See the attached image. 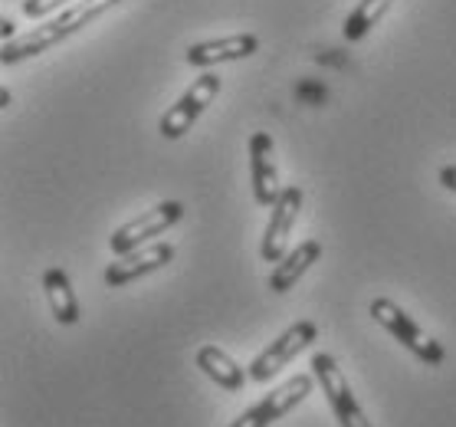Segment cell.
Here are the masks:
<instances>
[{"label":"cell","mask_w":456,"mask_h":427,"mask_svg":"<svg viewBox=\"0 0 456 427\" xmlns=\"http://www.w3.org/2000/svg\"><path fill=\"white\" fill-rule=\"evenodd\" d=\"M115 4H118V0H79V4H73L69 11H62L56 21L43 23V27L23 33V37H11V40L0 46V63L13 66V63H23V60L37 56V53L50 50V46H56L60 40L79 33L86 23H93L95 17H102V13L109 11V7H115Z\"/></svg>","instance_id":"obj_1"},{"label":"cell","mask_w":456,"mask_h":427,"mask_svg":"<svg viewBox=\"0 0 456 427\" xmlns=\"http://www.w3.org/2000/svg\"><path fill=\"white\" fill-rule=\"evenodd\" d=\"M371 319L378 325H384L387 333L395 335L397 342H404V349H411V352H414L424 365H444V358H446L444 345L436 342L434 335H427L395 300H384V296L381 300H374L371 302Z\"/></svg>","instance_id":"obj_2"},{"label":"cell","mask_w":456,"mask_h":427,"mask_svg":"<svg viewBox=\"0 0 456 427\" xmlns=\"http://www.w3.org/2000/svg\"><path fill=\"white\" fill-rule=\"evenodd\" d=\"M312 375H315V382H319L325 398H329V405H332L338 424L342 427H371V421L364 417L358 398L352 395V388H348L342 368H338V362H335L332 355H325V352L312 355Z\"/></svg>","instance_id":"obj_3"},{"label":"cell","mask_w":456,"mask_h":427,"mask_svg":"<svg viewBox=\"0 0 456 427\" xmlns=\"http://www.w3.org/2000/svg\"><path fill=\"white\" fill-rule=\"evenodd\" d=\"M220 93V76L217 73H204L194 79V86L187 89L181 99H177L165 115H161V126L158 132L165 138H181L184 132H191V126L200 119V112L214 103V95Z\"/></svg>","instance_id":"obj_4"},{"label":"cell","mask_w":456,"mask_h":427,"mask_svg":"<svg viewBox=\"0 0 456 427\" xmlns=\"http://www.w3.org/2000/svg\"><path fill=\"white\" fill-rule=\"evenodd\" d=\"M315 335H319V329H315V323H309V319L289 325L270 349H263V352L253 358L247 375L253 378V382H270V378L276 375V372H282L302 349H309V345L315 342Z\"/></svg>","instance_id":"obj_5"},{"label":"cell","mask_w":456,"mask_h":427,"mask_svg":"<svg viewBox=\"0 0 456 427\" xmlns=\"http://www.w3.org/2000/svg\"><path fill=\"white\" fill-rule=\"evenodd\" d=\"M312 385H315V378L312 375H292L286 385H280L273 395L263 398L259 405L243 411L230 427H270L273 421H280V417L289 415L296 405H302V401L312 395Z\"/></svg>","instance_id":"obj_6"},{"label":"cell","mask_w":456,"mask_h":427,"mask_svg":"<svg viewBox=\"0 0 456 427\" xmlns=\"http://www.w3.org/2000/svg\"><path fill=\"white\" fill-rule=\"evenodd\" d=\"M181 218H184V204L165 201V204H158L155 210H148V214L135 218L132 224H125V227L115 230L112 240H109V247H112L118 257H122V253H132V250H138L145 240L165 234L167 227H175Z\"/></svg>","instance_id":"obj_7"},{"label":"cell","mask_w":456,"mask_h":427,"mask_svg":"<svg viewBox=\"0 0 456 427\" xmlns=\"http://www.w3.org/2000/svg\"><path fill=\"white\" fill-rule=\"evenodd\" d=\"M302 210V188L289 185V188L280 191V198L273 201V218L266 224V234H263V260L266 263H280L286 257V243H289V234L296 227V218Z\"/></svg>","instance_id":"obj_8"},{"label":"cell","mask_w":456,"mask_h":427,"mask_svg":"<svg viewBox=\"0 0 456 427\" xmlns=\"http://www.w3.org/2000/svg\"><path fill=\"white\" fill-rule=\"evenodd\" d=\"M249 177H253V198L259 208H273L282 188L276 161H273V138L266 132H253L249 138Z\"/></svg>","instance_id":"obj_9"},{"label":"cell","mask_w":456,"mask_h":427,"mask_svg":"<svg viewBox=\"0 0 456 427\" xmlns=\"http://www.w3.org/2000/svg\"><path fill=\"white\" fill-rule=\"evenodd\" d=\"M175 260V247L171 243H151L145 250H132V253H122V260L112 263L109 270H105V286H125V283L132 280H142L148 273L161 270L165 263Z\"/></svg>","instance_id":"obj_10"},{"label":"cell","mask_w":456,"mask_h":427,"mask_svg":"<svg viewBox=\"0 0 456 427\" xmlns=\"http://www.w3.org/2000/svg\"><path fill=\"white\" fill-rule=\"evenodd\" d=\"M259 50V40L253 33H237V37H224V40H208L194 43L184 53L187 66H217V63H233V60H247Z\"/></svg>","instance_id":"obj_11"},{"label":"cell","mask_w":456,"mask_h":427,"mask_svg":"<svg viewBox=\"0 0 456 427\" xmlns=\"http://www.w3.org/2000/svg\"><path fill=\"white\" fill-rule=\"evenodd\" d=\"M322 257V243L319 240H305V243H299L296 250L289 253V257H282L280 263H276V270H273L270 276V290L273 292H289L296 283H299V276L305 270H309L312 263Z\"/></svg>","instance_id":"obj_12"},{"label":"cell","mask_w":456,"mask_h":427,"mask_svg":"<svg viewBox=\"0 0 456 427\" xmlns=\"http://www.w3.org/2000/svg\"><path fill=\"white\" fill-rule=\"evenodd\" d=\"M198 368L210 382H217L220 388H227V391H240V388L247 385V372H243L224 349H217V345L198 349Z\"/></svg>","instance_id":"obj_13"},{"label":"cell","mask_w":456,"mask_h":427,"mask_svg":"<svg viewBox=\"0 0 456 427\" xmlns=\"http://www.w3.org/2000/svg\"><path fill=\"white\" fill-rule=\"evenodd\" d=\"M43 290H46V300H50L53 319L62 325L79 323V302H76V292L69 286V276L53 267V270L43 273Z\"/></svg>","instance_id":"obj_14"},{"label":"cell","mask_w":456,"mask_h":427,"mask_svg":"<svg viewBox=\"0 0 456 427\" xmlns=\"http://www.w3.org/2000/svg\"><path fill=\"white\" fill-rule=\"evenodd\" d=\"M391 4H395V0H362V4L345 17V30H342L345 40H364V37L378 27V21H381L384 13L391 11Z\"/></svg>","instance_id":"obj_15"},{"label":"cell","mask_w":456,"mask_h":427,"mask_svg":"<svg viewBox=\"0 0 456 427\" xmlns=\"http://www.w3.org/2000/svg\"><path fill=\"white\" fill-rule=\"evenodd\" d=\"M66 4H73V0H23V13L27 17H46V13H53L56 7H66Z\"/></svg>","instance_id":"obj_16"},{"label":"cell","mask_w":456,"mask_h":427,"mask_svg":"<svg viewBox=\"0 0 456 427\" xmlns=\"http://www.w3.org/2000/svg\"><path fill=\"white\" fill-rule=\"evenodd\" d=\"M440 185H444L446 191H453V194H456V165H444V168H440Z\"/></svg>","instance_id":"obj_17"},{"label":"cell","mask_w":456,"mask_h":427,"mask_svg":"<svg viewBox=\"0 0 456 427\" xmlns=\"http://www.w3.org/2000/svg\"><path fill=\"white\" fill-rule=\"evenodd\" d=\"M17 33V27H13V21H7V17H0V40L7 43Z\"/></svg>","instance_id":"obj_18"},{"label":"cell","mask_w":456,"mask_h":427,"mask_svg":"<svg viewBox=\"0 0 456 427\" xmlns=\"http://www.w3.org/2000/svg\"><path fill=\"white\" fill-rule=\"evenodd\" d=\"M299 95H315V99H322V95H325V89H319V86H302Z\"/></svg>","instance_id":"obj_19"},{"label":"cell","mask_w":456,"mask_h":427,"mask_svg":"<svg viewBox=\"0 0 456 427\" xmlns=\"http://www.w3.org/2000/svg\"><path fill=\"white\" fill-rule=\"evenodd\" d=\"M11 89H4V86H0V109H7V105H11Z\"/></svg>","instance_id":"obj_20"}]
</instances>
